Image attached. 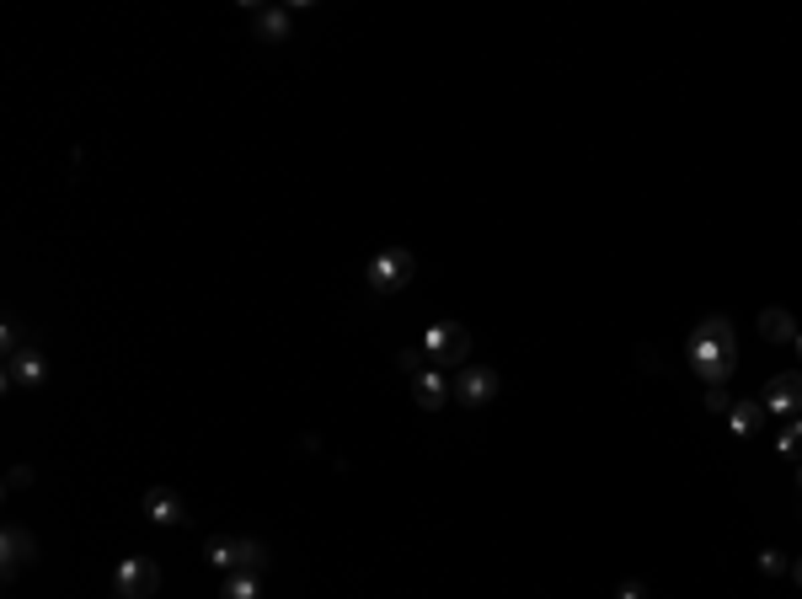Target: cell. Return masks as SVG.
Masks as SVG:
<instances>
[{
	"label": "cell",
	"mask_w": 802,
	"mask_h": 599,
	"mask_svg": "<svg viewBox=\"0 0 802 599\" xmlns=\"http://www.w3.org/2000/svg\"><path fill=\"white\" fill-rule=\"evenodd\" d=\"M685 359L696 370L701 386H728L733 364H738V343H733V321L728 316H706L685 343Z\"/></svg>",
	"instance_id": "cell-1"
},
{
	"label": "cell",
	"mask_w": 802,
	"mask_h": 599,
	"mask_svg": "<svg viewBox=\"0 0 802 599\" xmlns=\"http://www.w3.org/2000/svg\"><path fill=\"white\" fill-rule=\"evenodd\" d=\"M209 562L220 567V573H257L262 562H268V546L252 541V535H220V541H209Z\"/></svg>",
	"instance_id": "cell-2"
},
{
	"label": "cell",
	"mask_w": 802,
	"mask_h": 599,
	"mask_svg": "<svg viewBox=\"0 0 802 599\" xmlns=\"http://www.w3.org/2000/svg\"><path fill=\"white\" fill-rule=\"evenodd\" d=\"M423 348H428L434 364H444V370H460L466 353H471V332L460 327V321H434V327L423 332Z\"/></svg>",
	"instance_id": "cell-3"
},
{
	"label": "cell",
	"mask_w": 802,
	"mask_h": 599,
	"mask_svg": "<svg viewBox=\"0 0 802 599\" xmlns=\"http://www.w3.org/2000/svg\"><path fill=\"white\" fill-rule=\"evenodd\" d=\"M407 279H412V252L407 247H391L369 263V289H375V295H401Z\"/></svg>",
	"instance_id": "cell-4"
},
{
	"label": "cell",
	"mask_w": 802,
	"mask_h": 599,
	"mask_svg": "<svg viewBox=\"0 0 802 599\" xmlns=\"http://www.w3.org/2000/svg\"><path fill=\"white\" fill-rule=\"evenodd\" d=\"M156 583H161V567L150 557H123L118 573H113V594L118 599H145V594H156Z\"/></svg>",
	"instance_id": "cell-5"
},
{
	"label": "cell",
	"mask_w": 802,
	"mask_h": 599,
	"mask_svg": "<svg viewBox=\"0 0 802 599\" xmlns=\"http://www.w3.org/2000/svg\"><path fill=\"white\" fill-rule=\"evenodd\" d=\"M27 562H38V541H33V530L6 525V530H0V573L17 578Z\"/></svg>",
	"instance_id": "cell-6"
},
{
	"label": "cell",
	"mask_w": 802,
	"mask_h": 599,
	"mask_svg": "<svg viewBox=\"0 0 802 599\" xmlns=\"http://www.w3.org/2000/svg\"><path fill=\"white\" fill-rule=\"evenodd\" d=\"M43 375H49V359H43V348H22V353H6V391H22V386H43Z\"/></svg>",
	"instance_id": "cell-7"
},
{
	"label": "cell",
	"mask_w": 802,
	"mask_h": 599,
	"mask_svg": "<svg viewBox=\"0 0 802 599\" xmlns=\"http://www.w3.org/2000/svg\"><path fill=\"white\" fill-rule=\"evenodd\" d=\"M455 396H460V407H487L492 396H498V370H487V364H471V370H460Z\"/></svg>",
	"instance_id": "cell-8"
},
{
	"label": "cell",
	"mask_w": 802,
	"mask_h": 599,
	"mask_svg": "<svg viewBox=\"0 0 802 599\" xmlns=\"http://www.w3.org/2000/svg\"><path fill=\"white\" fill-rule=\"evenodd\" d=\"M765 412L797 418V412H802V370H786V375L770 380V391H765Z\"/></svg>",
	"instance_id": "cell-9"
},
{
	"label": "cell",
	"mask_w": 802,
	"mask_h": 599,
	"mask_svg": "<svg viewBox=\"0 0 802 599\" xmlns=\"http://www.w3.org/2000/svg\"><path fill=\"white\" fill-rule=\"evenodd\" d=\"M145 519H156V525H188V503H182L172 487H150L145 493Z\"/></svg>",
	"instance_id": "cell-10"
},
{
	"label": "cell",
	"mask_w": 802,
	"mask_h": 599,
	"mask_svg": "<svg viewBox=\"0 0 802 599\" xmlns=\"http://www.w3.org/2000/svg\"><path fill=\"white\" fill-rule=\"evenodd\" d=\"M412 396H418V407L439 412V407L455 396V386H450V380H444L439 370H418V380H412Z\"/></svg>",
	"instance_id": "cell-11"
},
{
	"label": "cell",
	"mask_w": 802,
	"mask_h": 599,
	"mask_svg": "<svg viewBox=\"0 0 802 599\" xmlns=\"http://www.w3.org/2000/svg\"><path fill=\"white\" fill-rule=\"evenodd\" d=\"M760 332L770 337V343H781V348H797V337H802V327L792 321V311H760Z\"/></svg>",
	"instance_id": "cell-12"
},
{
	"label": "cell",
	"mask_w": 802,
	"mask_h": 599,
	"mask_svg": "<svg viewBox=\"0 0 802 599\" xmlns=\"http://www.w3.org/2000/svg\"><path fill=\"white\" fill-rule=\"evenodd\" d=\"M252 17H257V33H262V43H284V38H289V27H295V17H289V6H257Z\"/></svg>",
	"instance_id": "cell-13"
},
{
	"label": "cell",
	"mask_w": 802,
	"mask_h": 599,
	"mask_svg": "<svg viewBox=\"0 0 802 599\" xmlns=\"http://www.w3.org/2000/svg\"><path fill=\"white\" fill-rule=\"evenodd\" d=\"M760 423H765V407H760V402H733V407H728V434L749 439Z\"/></svg>",
	"instance_id": "cell-14"
},
{
	"label": "cell",
	"mask_w": 802,
	"mask_h": 599,
	"mask_svg": "<svg viewBox=\"0 0 802 599\" xmlns=\"http://www.w3.org/2000/svg\"><path fill=\"white\" fill-rule=\"evenodd\" d=\"M220 599H262L257 573H230V578H225V589H220Z\"/></svg>",
	"instance_id": "cell-15"
},
{
	"label": "cell",
	"mask_w": 802,
	"mask_h": 599,
	"mask_svg": "<svg viewBox=\"0 0 802 599\" xmlns=\"http://www.w3.org/2000/svg\"><path fill=\"white\" fill-rule=\"evenodd\" d=\"M776 450H781V455H797V450H802V418H792V423H786V428H781V439H776Z\"/></svg>",
	"instance_id": "cell-16"
},
{
	"label": "cell",
	"mask_w": 802,
	"mask_h": 599,
	"mask_svg": "<svg viewBox=\"0 0 802 599\" xmlns=\"http://www.w3.org/2000/svg\"><path fill=\"white\" fill-rule=\"evenodd\" d=\"M22 348H33V337L22 332V321H6V353H22Z\"/></svg>",
	"instance_id": "cell-17"
},
{
	"label": "cell",
	"mask_w": 802,
	"mask_h": 599,
	"mask_svg": "<svg viewBox=\"0 0 802 599\" xmlns=\"http://www.w3.org/2000/svg\"><path fill=\"white\" fill-rule=\"evenodd\" d=\"M760 573H770V578L786 573V557H781V551H760Z\"/></svg>",
	"instance_id": "cell-18"
},
{
	"label": "cell",
	"mask_w": 802,
	"mask_h": 599,
	"mask_svg": "<svg viewBox=\"0 0 802 599\" xmlns=\"http://www.w3.org/2000/svg\"><path fill=\"white\" fill-rule=\"evenodd\" d=\"M27 482H33V471H27V466H11V476H6V493H22Z\"/></svg>",
	"instance_id": "cell-19"
},
{
	"label": "cell",
	"mask_w": 802,
	"mask_h": 599,
	"mask_svg": "<svg viewBox=\"0 0 802 599\" xmlns=\"http://www.w3.org/2000/svg\"><path fill=\"white\" fill-rule=\"evenodd\" d=\"M706 407H712V412H728V391H722V386H706Z\"/></svg>",
	"instance_id": "cell-20"
},
{
	"label": "cell",
	"mask_w": 802,
	"mask_h": 599,
	"mask_svg": "<svg viewBox=\"0 0 802 599\" xmlns=\"http://www.w3.org/2000/svg\"><path fill=\"white\" fill-rule=\"evenodd\" d=\"M615 599H647V589H642V583H621V594H615Z\"/></svg>",
	"instance_id": "cell-21"
},
{
	"label": "cell",
	"mask_w": 802,
	"mask_h": 599,
	"mask_svg": "<svg viewBox=\"0 0 802 599\" xmlns=\"http://www.w3.org/2000/svg\"><path fill=\"white\" fill-rule=\"evenodd\" d=\"M792 578H797V583H802V557H797V562H792Z\"/></svg>",
	"instance_id": "cell-22"
},
{
	"label": "cell",
	"mask_w": 802,
	"mask_h": 599,
	"mask_svg": "<svg viewBox=\"0 0 802 599\" xmlns=\"http://www.w3.org/2000/svg\"><path fill=\"white\" fill-rule=\"evenodd\" d=\"M797 353H802V337H797Z\"/></svg>",
	"instance_id": "cell-23"
},
{
	"label": "cell",
	"mask_w": 802,
	"mask_h": 599,
	"mask_svg": "<svg viewBox=\"0 0 802 599\" xmlns=\"http://www.w3.org/2000/svg\"><path fill=\"white\" fill-rule=\"evenodd\" d=\"M797 487H802V471H797Z\"/></svg>",
	"instance_id": "cell-24"
}]
</instances>
